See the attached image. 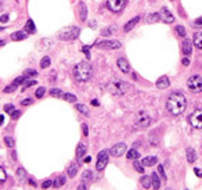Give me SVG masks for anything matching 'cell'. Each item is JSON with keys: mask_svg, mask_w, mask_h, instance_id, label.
<instances>
[{"mask_svg": "<svg viewBox=\"0 0 202 190\" xmlns=\"http://www.w3.org/2000/svg\"><path fill=\"white\" fill-rule=\"evenodd\" d=\"M32 101H33L32 99H24V100L21 101V104H22L24 107H28V106H30V104H32Z\"/></svg>", "mask_w": 202, "mask_h": 190, "instance_id": "cell-48", "label": "cell"}, {"mask_svg": "<svg viewBox=\"0 0 202 190\" xmlns=\"http://www.w3.org/2000/svg\"><path fill=\"white\" fill-rule=\"evenodd\" d=\"M159 20H162V21L166 22V24H170V22L175 21V17L170 14V11H168L166 7H162L159 11Z\"/></svg>", "mask_w": 202, "mask_h": 190, "instance_id": "cell-12", "label": "cell"}, {"mask_svg": "<svg viewBox=\"0 0 202 190\" xmlns=\"http://www.w3.org/2000/svg\"><path fill=\"white\" fill-rule=\"evenodd\" d=\"M194 46H195L197 49H199L201 50L202 49V32H198L194 35V40H193Z\"/></svg>", "mask_w": 202, "mask_h": 190, "instance_id": "cell-19", "label": "cell"}, {"mask_svg": "<svg viewBox=\"0 0 202 190\" xmlns=\"http://www.w3.org/2000/svg\"><path fill=\"white\" fill-rule=\"evenodd\" d=\"M29 183L32 185V186H36V183H35V181H32V179H29Z\"/></svg>", "mask_w": 202, "mask_h": 190, "instance_id": "cell-59", "label": "cell"}, {"mask_svg": "<svg viewBox=\"0 0 202 190\" xmlns=\"http://www.w3.org/2000/svg\"><path fill=\"white\" fill-rule=\"evenodd\" d=\"M181 49H183V53H184V54H186V56H190L191 53H193V42H191L190 39H186V40L183 42V47H181Z\"/></svg>", "mask_w": 202, "mask_h": 190, "instance_id": "cell-15", "label": "cell"}, {"mask_svg": "<svg viewBox=\"0 0 202 190\" xmlns=\"http://www.w3.org/2000/svg\"><path fill=\"white\" fill-rule=\"evenodd\" d=\"M98 49H104V50H116V49L122 47V43L118 40H103V42L96 43Z\"/></svg>", "mask_w": 202, "mask_h": 190, "instance_id": "cell-9", "label": "cell"}, {"mask_svg": "<svg viewBox=\"0 0 202 190\" xmlns=\"http://www.w3.org/2000/svg\"><path fill=\"white\" fill-rule=\"evenodd\" d=\"M9 21V15L4 14V15H0V22H7Z\"/></svg>", "mask_w": 202, "mask_h": 190, "instance_id": "cell-50", "label": "cell"}, {"mask_svg": "<svg viewBox=\"0 0 202 190\" xmlns=\"http://www.w3.org/2000/svg\"><path fill=\"white\" fill-rule=\"evenodd\" d=\"M33 85H36V81H27V79H25V82H24V85H22V89L21 90H27L28 88H30V86H33Z\"/></svg>", "mask_w": 202, "mask_h": 190, "instance_id": "cell-35", "label": "cell"}, {"mask_svg": "<svg viewBox=\"0 0 202 190\" xmlns=\"http://www.w3.org/2000/svg\"><path fill=\"white\" fill-rule=\"evenodd\" d=\"M187 86L193 93H199L202 92V76L201 75H193L188 78Z\"/></svg>", "mask_w": 202, "mask_h": 190, "instance_id": "cell-6", "label": "cell"}, {"mask_svg": "<svg viewBox=\"0 0 202 190\" xmlns=\"http://www.w3.org/2000/svg\"><path fill=\"white\" fill-rule=\"evenodd\" d=\"M195 174H197V175H198V176H199V178H201V176H202V174H201V171H199V169H198V168H195Z\"/></svg>", "mask_w": 202, "mask_h": 190, "instance_id": "cell-56", "label": "cell"}, {"mask_svg": "<svg viewBox=\"0 0 202 190\" xmlns=\"http://www.w3.org/2000/svg\"><path fill=\"white\" fill-rule=\"evenodd\" d=\"M6 179H7V174H6V171H4L2 166H0V185H3L4 182H6Z\"/></svg>", "mask_w": 202, "mask_h": 190, "instance_id": "cell-39", "label": "cell"}, {"mask_svg": "<svg viewBox=\"0 0 202 190\" xmlns=\"http://www.w3.org/2000/svg\"><path fill=\"white\" fill-rule=\"evenodd\" d=\"M169 85H170V82H169V78H168V76H161V78L157 81L158 89H168Z\"/></svg>", "mask_w": 202, "mask_h": 190, "instance_id": "cell-14", "label": "cell"}, {"mask_svg": "<svg viewBox=\"0 0 202 190\" xmlns=\"http://www.w3.org/2000/svg\"><path fill=\"white\" fill-rule=\"evenodd\" d=\"M44 93H46V89H44V88H39V89L36 90V93H35V94H36L37 99H42V97L44 96Z\"/></svg>", "mask_w": 202, "mask_h": 190, "instance_id": "cell-44", "label": "cell"}, {"mask_svg": "<svg viewBox=\"0 0 202 190\" xmlns=\"http://www.w3.org/2000/svg\"><path fill=\"white\" fill-rule=\"evenodd\" d=\"M139 151L136 150V148H132V150H129L127 151V155L126 157L129 158V160H137V158H139Z\"/></svg>", "mask_w": 202, "mask_h": 190, "instance_id": "cell-28", "label": "cell"}, {"mask_svg": "<svg viewBox=\"0 0 202 190\" xmlns=\"http://www.w3.org/2000/svg\"><path fill=\"white\" fill-rule=\"evenodd\" d=\"M79 33H80V28L79 27H66L62 31H60L58 38L61 40H73L79 36Z\"/></svg>", "mask_w": 202, "mask_h": 190, "instance_id": "cell-4", "label": "cell"}, {"mask_svg": "<svg viewBox=\"0 0 202 190\" xmlns=\"http://www.w3.org/2000/svg\"><path fill=\"white\" fill-rule=\"evenodd\" d=\"M188 64H190V60H188V58H184V60H183V65H188Z\"/></svg>", "mask_w": 202, "mask_h": 190, "instance_id": "cell-55", "label": "cell"}, {"mask_svg": "<svg viewBox=\"0 0 202 190\" xmlns=\"http://www.w3.org/2000/svg\"><path fill=\"white\" fill-rule=\"evenodd\" d=\"M76 172H78V164H72V165L68 168V175H69L71 178H73V176L76 175Z\"/></svg>", "mask_w": 202, "mask_h": 190, "instance_id": "cell-31", "label": "cell"}, {"mask_svg": "<svg viewBox=\"0 0 202 190\" xmlns=\"http://www.w3.org/2000/svg\"><path fill=\"white\" fill-rule=\"evenodd\" d=\"M3 29H4V28H3V27H0V31H3Z\"/></svg>", "mask_w": 202, "mask_h": 190, "instance_id": "cell-62", "label": "cell"}, {"mask_svg": "<svg viewBox=\"0 0 202 190\" xmlns=\"http://www.w3.org/2000/svg\"><path fill=\"white\" fill-rule=\"evenodd\" d=\"M91 104H93V106H98V101H97V100H91Z\"/></svg>", "mask_w": 202, "mask_h": 190, "instance_id": "cell-57", "label": "cell"}, {"mask_svg": "<svg viewBox=\"0 0 202 190\" xmlns=\"http://www.w3.org/2000/svg\"><path fill=\"white\" fill-rule=\"evenodd\" d=\"M108 154H109L108 150H103V151H100L98 153V155H97V164H96L97 171H103V169L107 166V164H108V158H109Z\"/></svg>", "mask_w": 202, "mask_h": 190, "instance_id": "cell-8", "label": "cell"}, {"mask_svg": "<svg viewBox=\"0 0 202 190\" xmlns=\"http://www.w3.org/2000/svg\"><path fill=\"white\" fill-rule=\"evenodd\" d=\"M157 157H154V155H150V157H145L144 160L141 161V164H143V166H152V165H155L157 164Z\"/></svg>", "mask_w": 202, "mask_h": 190, "instance_id": "cell-18", "label": "cell"}, {"mask_svg": "<svg viewBox=\"0 0 202 190\" xmlns=\"http://www.w3.org/2000/svg\"><path fill=\"white\" fill-rule=\"evenodd\" d=\"M159 20V13H152L147 15V22H157Z\"/></svg>", "mask_w": 202, "mask_h": 190, "instance_id": "cell-30", "label": "cell"}, {"mask_svg": "<svg viewBox=\"0 0 202 190\" xmlns=\"http://www.w3.org/2000/svg\"><path fill=\"white\" fill-rule=\"evenodd\" d=\"M17 88H18V85H15L14 82H12L11 85H9V86H7V88L4 89V93H12V92H14Z\"/></svg>", "mask_w": 202, "mask_h": 190, "instance_id": "cell-38", "label": "cell"}, {"mask_svg": "<svg viewBox=\"0 0 202 190\" xmlns=\"http://www.w3.org/2000/svg\"><path fill=\"white\" fill-rule=\"evenodd\" d=\"M151 186H152L154 190H159L161 181H159V178H158V174H152V175H151Z\"/></svg>", "mask_w": 202, "mask_h": 190, "instance_id": "cell-17", "label": "cell"}, {"mask_svg": "<svg viewBox=\"0 0 202 190\" xmlns=\"http://www.w3.org/2000/svg\"><path fill=\"white\" fill-rule=\"evenodd\" d=\"M125 153H126V144H125V143H118V144H115L114 147L109 150V154L114 155V157H121V155H123Z\"/></svg>", "mask_w": 202, "mask_h": 190, "instance_id": "cell-11", "label": "cell"}, {"mask_svg": "<svg viewBox=\"0 0 202 190\" xmlns=\"http://www.w3.org/2000/svg\"><path fill=\"white\" fill-rule=\"evenodd\" d=\"M116 64H118V67H119V70H121L123 74L130 72V65H129V63H127L126 58H118Z\"/></svg>", "mask_w": 202, "mask_h": 190, "instance_id": "cell-13", "label": "cell"}, {"mask_svg": "<svg viewBox=\"0 0 202 190\" xmlns=\"http://www.w3.org/2000/svg\"><path fill=\"white\" fill-rule=\"evenodd\" d=\"M140 183H141V186L144 187V189H150L151 187V176L148 178V176H141L140 178Z\"/></svg>", "mask_w": 202, "mask_h": 190, "instance_id": "cell-26", "label": "cell"}, {"mask_svg": "<svg viewBox=\"0 0 202 190\" xmlns=\"http://www.w3.org/2000/svg\"><path fill=\"white\" fill-rule=\"evenodd\" d=\"M82 178H83V181H91V178H93V174H91L90 171H85L83 174H82Z\"/></svg>", "mask_w": 202, "mask_h": 190, "instance_id": "cell-41", "label": "cell"}, {"mask_svg": "<svg viewBox=\"0 0 202 190\" xmlns=\"http://www.w3.org/2000/svg\"><path fill=\"white\" fill-rule=\"evenodd\" d=\"M188 122L191 126L202 129V108H197L195 111H193V114L188 117Z\"/></svg>", "mask_w": 202, "mask_h": 190, "instance_id": "cell-7", "label": "cell"}, {"mask_svg": "<svg viewBox=\"0 0 202 190\" xmlns=\"http://www.w3.org/2000/svg\"><path fill=\"white\" fill-rule=\"evenodd\" d=\"M14 106H12V104H6V106H4V112H7V114H11L12 111H14Z\"/></svg>", "mask_w": 202, "mask_h": 190, "instance_id": "cell-45", "label": "cell"}, {"mask_svg": "<svg viewBox=\"0 0 202 190\" xmlns=\"http://www.w3.org/2000/svg\"><path fill=\"white\" fill-rule=\"evenodd\" d=\"M79 15H80V20L82 21H86V17H87V7H86L85 3H80L79 4Z\"/></svg>", "mask_w": 202, "mask_h": 190, "instance_id": "cell-21", "label": "cell"}, {"mask_svg": "<svg viewBox=\"0 0 202 190\" xmlns=\"http://www.w3.org/2000/svg\"><path fill=\"white\" fill-rule=\"evenodd\" d=\"M107 7L114 13H121L126 7V0H107Z\"/></svg>", "mask_w": 202, "mask_h": 190, "instance_id": "cell-10", "label": "cell"}, {"mask_svg": "<svg viewBox=\"0 0 202 190\" xmlns=\"http://www.w3.org/2000/svg\"><path fill=\"white\" fill-rule=\"evenodd\" d=\"M3 121H4V117L3 115H0V125H3Z\"/></svg>", "mask_w": 202, "mask_h": 190, "instance_id": "cell-58", "label": "cell"}, {"mask_svg": "<svg viewBox=\"0 0 202 190\" xmlns=\"http://www.w3.org/2000/svg\"><path fill=\"white\" fill-rule=\"evenodd\" d=\"M139 21H140V17H134V18H132L126 25H125V28H123L125 32H129V31H132L133 28L137 25V22H139Z\"/></svg>", "mask_w": 202, "mask_h": 190, "instance_id": "cell-16", "label": "cell"}, {"mask_svg": "<svg viewBox=\"0 0 202 190\" xmlns=\"http://www.w3.org/2000/svg\"><path fill=\"white\" fill-rule=\"evenodd\" d=\"M186 107H187V100H186L183 93L175 92V93H172L168 97L166 108L172 115H180L186 110Z\"/></svg>", "mask_w": 202, "mask_h": 190, "instance_id": "cell-1", "label": "cell"}, {"mask_svg": "<svg viewBox=\"0 0 202 190\" xmlns=\"http://www.w3.org/2000/svg\"><path fill=\"white\" fill-rule=\"evenodd\" d=\"M115 32H116V27H107L101 31V35L103 36H109V35H112Z\"/></svg>", "mask_w": 202, "mask_h": 190, "instance_id": "cell-27", "label": "cell"}, {"mask_svg": "<svg viewBox=\"0 0 202 190\" xmlns=\"http://www.w3.org/2000/svg\"><path fill=\"white\" fill-rule=\"evenodd\" d=\"M73 76L78 82H86L93 76V67L87 61H82L73 70Z\"/></svg>", "mask_w": 202, "mask_h": 190, "instance_id": "cell-2", "label": "cell"}, {"mask_svg": "<svg viewBox=\"0 0 202 190\" xmlns=\"http://www.w3.org/2000/svg\"><path fill=\"white\" fill-rule=\"evenodd\" d=\"M90 160H91L90 157H86V158H85V163H90Z\"/></svg>", "mask_w": 202, "mask_h": 190, "instance_id": "cell-60", "label": "cell"}, {"mask_svg": "<svg viewBox=\"0 0 202 190\" xmlns=\"http://www.w3.org/2000/svg\"><path fill=\"white\" fill-rule=\"evenodd\" d=\"M25 32H28V33L36 32V28H35V24H33L32 20H28L27 21V24H25Z\"/></svg>", "mask_w": 202, "mask_h": 190, "instance_id": "cell-24", "label": "cell"}, {"mask_svg": "<svg viewBox=\"0 0 202 190\" xmlns=\"http://www.w3.org/2000/svg\"><path fill=\"white\" fill-rule=\"evenodd\" d=\"M195 160H197L195 150H194V148H191V147H188L187 148V161L190 164H193V163H195Z\"/></svg>", "mask_w": 202, "mask_h": 190, "instance_id": "cell-20", "label": "cell"}, {"mask_svg": "<svg viewBox=\"0 0 202 190\" xmlns=\"http://www.w3.org/2000/svg\"><path fill=\"white\" fill-rule=\"evenodd\" d=\"M195 25H202V17L198 20H195Z\"/></svg>", "mask_w": 202, "mask_h": 190, "instance_id": "cell-54", "label": "cell"}, {"mask_svg": "<svg viewBox=\"0 0 202 190\" xmlns=\"http://www.w3.org/2000/svg\"><path fill=\"white\" fill-rule=\"evenodd\" d=\"M25 38H27V35H25L24 32H21V31H17V32L11 33V40H15V42H18V40H24Z\"/></svg>", "mask_w": 202, "mask_h": 190, "instance_id": "cell-23", "label": "cell"}, {"mask_svg": "<svg viewBox=\"0 0 202 190\" xmlns=\"http://www.w3.org/2000/svg\"><path fill=\"white\" fill-rule=\"evenodd\" d=\"M76 110L83 115H89V110H87V107H86L85 104H76Z\"/></svg>", "mask_w": 202, "mask_h": 190, "instance_id": "cell-32", "label": "cell"}, {"mask_svg": "<svg viewBox=\"0 0 202 190\" xmlns=\"http://www.w3.org/2000/svg\"><path fill=\"white\" fill-rule=\"evenodd\" d=\"M50 186H53V181H46L42 183V189H48Z\"/></svg>", "mask_w": 202, "mask_h": 190, "instance_id": "cell-49", "label": "cell"}, {"mask_svg": "<svg viewBox=\"0 0 202 190\" xmlns=\"http://www.w3.org/2000/svg\"><path fill=\"white\" fill-rule=\"evenodd\" d=\"M64 100H66V101H69V103H75L76 100V96L75 94H71V93H64V97H62Z\"/></svg>", "mask_w": 202, "mask_h": 190, "instance_id": "cell-34", "label": "cell"}, {"mask_svg": "<svg viewBox=\"0 0 202 190\" xmlns=\"http://www.w3.org/2000/svg\"><path fill=\"white\" fill-rule=\"evenodd\" d=\"M82 50L85 51V54H86V57H87V58H90V53H89V47H83V49H82Z\"/></svg>", "mask_w": 202, "mask_h": 190, "instance_id": "cell-52", "label": "cell"}, {"mask_svg": "<svg viewBox=\"0 0 202 190\" xmlns=\"http://www.w3.org/2000/svg\"><path fill=\"white\" fill-rule=\"evenodd\" d=\"M82 129H83V135H85V136L89 135V128L86 126V125H82Z\"/></svg>", "mask_w": 202, "mask_h": 190, "instance_id": "cell-51", "label": "cell"}, {"mask_svg": "<svg viewBox=\"0 0 202 190\" xmlns=\"http://www.w3.org/2000/svg\"><path fill=\"white\" fill-rule=\"evenodd\" d=\"M86 154V144H83V143H79L78 148H76V157L80 160L83 155Z\"/></svg>", "mask_w": 202, "mask_h": 190, "instance_id": "cell-22", "label": "cell"}, {"mask_svg": "<svg viewBox=\"0 0 202 190\" xmlns=\"http://www.w3.org/2000/svg\"><path fill=\"white\" fill-rule=\"evenodd\" d=\"M176 32H177L179 36H186V28L181 27V25H177V27H176Z\"/></svg>", "mask_w": 202, "mask_h": 190, "instance_id": "cell-42", "label": "cell"}, {"mask_svg": "<svg viewBox=\"0 0 202 190\" xmlns=\"http://www.w3.org/2000/svg\"><path fill=\"white\" fill-rule=\"evenodd\" d=\"M36 75H37V71L30 70V68H28V70L24 71V76H25V78H28V76H36Z\"/></svg>", "mask_w": 202, "mask_h": 190, "instance_id": "cell-37", "label": "cell"}, {"mask_svg": "<svg viewBox=\"0 0 202 190\" xmlns=\"http://www.w3.org/2000/svg\"><path fill=\"white\" fill-rule=\"evenodd\" d=\"M158 172H159L161 178H162L163 181H166V175H165V171H163V166H162V165H159V166H158Z\"/></svg>", "mask_w": 202, "mask_h": 190, "instance_id": "cell-47", "label": "cell"}, {"mask_svg": "<svg viewBox=\"0 0 202 190\" xmlns=\"http://www.w3.org/2000/svg\"><path fill=\"white\" fill-rule=\"evenodd\" d=\"M4 45V40H0V46H3Z\"/></svg>", "mask_w": 202, "mask_h": 190, "instance_id": "cell-61", "label": "cell"}, {"mask_svg": "<svg viewBox=\"0 0 202 190\" xmlns=\"http://www.w3.org/2000/svg\"><path fill=\"white\" fill-rule=\"evenodd\" d=\"M133 166H134V169H136L137 172H140V174H143V172H144V166H143V164H140L139 161H134Z\"/></svg>", "mask_w": 202, "mask_h": 190, "instance_id": "cell-40", "label": "cell"}, {"mask_svg": "<svg viewBox=\"0 0 202 190\" xmlns=\"http://www.w3.org/2000/svg\"><path fill=\"white\" fill-rule=\"evenodd\" d=\"M19 117H21V111H18V110H14V111L11 112V118H12V119H18Z\"/></svg>", "mask_w": 202, "mask_h": 190, "instance_id": "cell-46", "label": "cell"}, {"mask_svg": "<svg viewBox=\"0 0 202 190\" xmlns=\"http://www.w3.org/2000/svg\"><path fill=\"white\" fill-rule=\"evenodd\" d=\"M50 63H51V61H50V57H48V56H44V57L42 58V61H40V67H42V68H47V67H50Z\"/></svg>", "mask_w": 202, "mask_h": 190, "instance_id": "cell-33", "label": "cell"}, {"mask_svg": "<svg viewBox=\"0 0 202 190\" xmlns=\"http://www.w3.org/2000/svg\"><path fill=\"white\" fill-rule=\"evenodd\" d=\"M108 90L111 92L115 96H122L127 92V85L123 81H119V79H112L108 83Z\"/></svg>", "mask_w": 202, "mask_h": 190, "instance_id": "cell-3", "label": "cell"}, {"mask_svg": "<svg viewBox=\"0 0 202 190\" xmlns=\"http://www.w3.org/2000/svg\"><path fill=\"white\" fill-rule=\"evenodd\" d=\"M78 190H87V189H86V185L85 183H80L78 186Z\"/></svg>", "mask_w": 202, "mask_h": 190, "instance_id": "cell-53", "label": "cell"}, {"mask_svg": "<svg viewBox=\"0 0 202 190\" xmlns=\"http://www.w3.org/2000/svg\"><path fill=\"white\" fill-rule=\"evenodd\" d=\"M4 143H6L7 146H9V147H14V139H12V137H10V136H6V137H4Z\"/></svg>", "mask_w": 202, "mask_h": 190, "instance_id": "cell-43", "label": "cell"}, {"mask_svg": "<svg viewBox=\"0 0 202 190\" xmlns=\"http://www.w3.org/2000/svg\"><path fill=\"white\" fill-rule=\"evenodd\" d=\"M50 94H51L53 97H57V99H62L64 97L62 90H61V89H57V88L51 89V90H50Z\"/></svg>", "mask_w": 202, "mask_h": 190, "instance_id": "cell-29", "label": "cell"}, {"mask_svg": "<svg viewBox=\"0 0 202 190\" xmlns=\"http://www.w3.org/2000/svg\"><path fill=\"white\" fill-rule=\"evenodd\" d=\"M151 125V118L145 111H140L137 114V119L134 122V129H145Z\"/></svg>", "mask_w": 202, "mask_h": 190, "instance_id": "cell-5", "label": "cell"}, {"mask_svg": "<svg viewBox=\"0 0 202 190\" xmlns=\"http://www.w3.org/2000/svg\"><path fill=\"white\" fill-rule=\"evenodd\" d=\"M65 182H66L65 176H57V178H55V181L53 182V186H54L55 189H58V187L64 186V185H65Z\"/></svg>", "mask_w": 202, "mask_h": 190, "instance_id": "cell-25", "label": "cell"}, {"mask_svg": "<svg viewBox=\"0 0 202 190\" xmlns=\"http://www.w3.org/2000/svg\"><path fill=\"white\" fill-rule=\"evenodd\" d=\"M17 176H18L21 181H25V178H27V172H25L24 168H18L17 169Z\"/></svg>", "mask_w": 202, "mask_h": 190, "instance_id": "cell-36", "label": "cell"}]
</instances>
